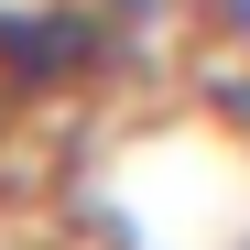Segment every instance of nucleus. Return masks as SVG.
Listing matches in <instances>:
<instances>
[{"label": "nucleus", "instance_id": "obj_1", "mask_svg": "<svg viewBox=\"0 0 250 250\" xmlns=\"http://www.w3.org/2000/svg\"><path fill=\"white\" fill-rule=\"evenodd\" d=\"M207 11H218V22L239 33V44H250V0H207Z\"/></svg>", "mask_w": 250, "mask_h": 250}]
</instances>
